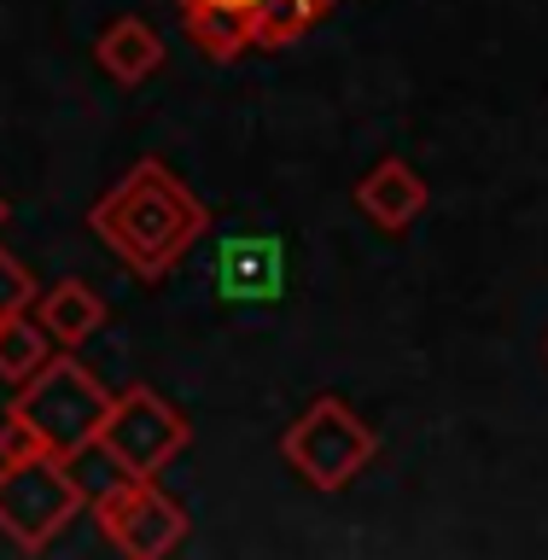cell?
<instances>
[{"mask_svg":"<svg viewBox=\"0 0 548 560\" xmlns=\"http://www.w3.org/2000/svg\"><path fill=\"white\" fill-rule=\"evenodd\" d=\"M35 322L53 332V345H59V350H77V345H88L105 327V298L88 287V280H77V275L53 280V287L35 298Z\"/></svg>","mask_w":548,"mask_h":560,"instance_id":"obj_9","label":"cell"},{"mask_svg":"<svg viewBox=\"0 0 548 560\" xmlns=\"http://www.w3.org/2000/svg\"><path fill=\"white\" fill-rule=\"evenodd\" d=\"M88 228H94V240H105V252L135 280H164L210 234V210L170 164L140 158L112 192L94 199Z\"/></svg>","mask_w":548,"mask_h":560,"instance_id":"obj_1","label":"cell"},{"mask_svg":"<svg viewBox=\"0 0 548 560\" xmlns=\"http://www.w3.org/2000/svg\"><path fill=\"white\" fill-rule=\"evenodd\" d=\"M94 520H100L105 542L123 555H135V560H164L170 549H182V537H187V508L175 497H164L152 479H129V485H117L112 497H100Z\"/></svg>","mask_w":548,"mask_h":560,"instance_id":"obj_6","label":"cell"},{"mask_svg":"<svg viewBox=\"0 0 548 560\" xmlns=\"http://www.w3.org/2000/svg\"><path fill=\"white\" fill-rule=\"evenodd\" d=\"M35 298H42V287H35V275L18 262L7 245H0V322L7 315H24V310H35Z\"/></svg>","mask_w":548,"mask_h":560,"instance_id":"obj_15","label":"cell"},{"mask_svg":"<svg viewBox=\"0 0 548 560\" xmlns=\"http://www.w3.org/2000/svg\"><path fill=\"white\" fill-rule=\"evenodd\" d=\"M65 467H70V479H77V490H82V502H88V508H94L100 497H112L117 485H129V479H135V472L123 467L117 455L100 444V438H94V444H82L77 455H65Z\"/></svg>","mask_w":548,"mask_h":560,"instance_id":"obj_14","label":"cell"},{"mask_svg":"<svg viewBox=\"0 0 548 560\" xmlns=\"http://www.w3.org/2000/svg\"><path fill=\"white\" fill-rule=\"evenodd\" d=\"M112 397H117L112 385L77 350H65V357H47L30 380H18V397L7 415L24 420L47 455H77L82 444L100 438L105 415H112Z\"/></svg>","mask_w":548,"mask_h":560,"instance_id":"obj_2","label":"cell"},{"mask_svg":"<svg viewBox=\"0 0 548 560\" xmlns=\"http://www.w3.org/2000/svg\"><path fill=\"white\" fill-rule=\"evenodd\" d=\"M280 455L292 462V472L304 485H315V490H350L368 467H374L380 432L368 427L345 397H322V402H310V409L287 427Z\"/></svg>","mask_w":548,"mask_h":560,"instance_id":"obj_3","label":"cell"},{"mask_svg":"<svg viewBox=\"0 0 548 560\" xmlns=\"http://www.w3.org/2000/svg\"><path fill=\"white\" fill-rule=\"evenodd\" d=\"M175 7H193V0H175Z\"/></svg>","mask_w":548,"mask_h":560,"instance_id":"obj_19","label":"cell"},{"mask_svg":"<svg viewBox=\"0 0 548 560\" xmlns=\"http://www.w3.org/2000/svg\"><path fill=\"white\" fill-rule=\"evenodd\" d=\"M327 7H333V0H327Z\"/></svg>","mask_w":548,"mask_h":560,"instance_id":"obj_20","label":"cell"},{"mask_svg":"<svg viewBox=\"0 0 548 560\" xmlns=\"http://www.w3.org/2000/svg\"><path fill=\"white\" fill-rule=\"evenodd\" d=\"M100 444L112 450L135 479H152V472H164L175 455L193 444V427H187V415L175 409V402H164L152 392V385H129V392L112 397Z\"/></svg>","mask_w":548,"mask_h":560,"instance_id":"obj_5","label":"cell"},{"mask_svg":"<svg viewBox=\"0 0 548 560\" xmlns=\"http://www.w3.org/2000/svg\"><path fill=\"white\" fill-rule=\"evenodd\" d=\"M327 0H252L245 24H252V47H292L298 35H310V24H322Z\"/></svg>","mask_w":548,"mask_h":560,"instance_id":"obj_12","label":"cell"},{"mask_svg":"<svg viewBox=\"0 0 548 560\" xmlns=\"http://www.w3.org/2000/svg\"><path fill=\"white\" fill-rule=\"evenodd\" d=\"M182 24H187V42L205 52V59H240L252 47V24H245V7H217V0H193L182 7Z\"/></svg>","mask_w":548,"mask_h":560,"instance_id":"obj_11","label":"cell"},{"mask_svg":"<svg viewBox=\"0 0 548 560\" xmlns=\"http://www.w3.org/2000/svg\"><path fill=\"white\" fill-rule=\"evenodd\" d=\"M217 7H252V0H217Z\"/></svg>","mask_w":548,"mask_h":560,"instance_id":"obj_17","label":"cell"},{"mask_svg":"<svg viewBox=\"0 0 548 560\" xmlns=\"http://www.w3.org/2000/svg\"><path fill=\"white\" fill-rule=\"evenodd\" d=\"M42 444H35V432L24 427L18 415H7L0 420V462H18V455H35Z\"/></svg>","mask_w":548,"mask_h":560,"instance_id":"obj_16","label":"cell"},{"mask_svg":"<svg viewBox=\"0 0 548 560\" xmlns=\"http://www.w3.org/2000/svg\"><path fill=\"white\" fill-rule=\"evenodd\" d=\"M94 59L105 77H117L123 88L158 77V65H164V35H158L147 18H112V24L100 30L94 42Z\"/></svg>","mask_w":548,"mask_h":560,"instance_id":"obj_10","label":"cell"},{"mask_svg":"<svg viewBox=\"0 0 548 560\" xmlns=\"http://www.w3.org/2000/svg\"><path fill=\"white\" fill-rule=\"evenodd\" d=\"M217 287L228 304H275L287 292V252L269 234H240L217 252Z\"/></svg>","mask_w":548,"mask_h":560,"instance_id":"obj_7","label":"cell"},{"mask_svg":"<svg viewBox=\"0 0 548 560\" xmlns=\"http://www.w3.org/2000/svg\"><path fill=\"white\" fill-rule=\"evenodd\" d=\"M82 490L70 479L65 455H18V462H0V532H7L18 549L42 555L65 537V525L82 514Z\"/></svg>","mask_w":548,"mask_h":560,"instance_id":"obj_4","label":"cell"},{"mask_svg":"<svg viewBox=\"0 0 548 560\" xmlns=\"http://www.w3.org/2000/svg\"><path fill=\"white\" fill-rule=\"evenodd\" d=\"M53 357V332L35 322V315L24 310V315H7L0 322V380H30L35 368H42Z\"/></svg>","mask_w":548,"mask_h":560,"instance_id":"obj_13","label":"cell"},{"mask_svg":"<svg viewBox=\"0 0 548 560\" xmlns=\"http://www.w3.org/2000/svg\"><path fill=\"white\" fill-rule=\"evenodd\" d=\"M0 228H7V199H0Z\"/></svg>","mask_w":548,"mask_h":560,"instance_id":"obj_18","label":"cell"},{"mask_svg":"<svg viewBox=\"0 0 548 560\" xmlns=\"http://www.w3.org/2000/svg\"><path fill=\"white\" fill-rule=\"evenodd\" d=\"M357 205H362L368 222L385 228V234H403V228L427 210V175L409 170L403 158H380V164L357 182Z\"/></svg>","mask_w":548,"mask_h":560,"instance_id":"obj_8","label":"cell"}]
</instances>
